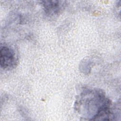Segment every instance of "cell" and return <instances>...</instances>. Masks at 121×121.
Returning a JSON list of instances; mask_svg holds the SVG:
<instances>
[{
  "label": "cell",
  "instance_id": "1",
  "mask_svg": "<svg viewBox=\"0 0 121 121\" xmlns=\"http://www.w3.org/2000/svg\"><path fill=\"white\" fill-rule=\"evenodd\" d=\"M14 51L7 45H1L0 49V64L1 68L4 69H10L17 64Z\"/></svg>",
  "mask_w": 121,
  "mask_h": 121
},
{
  "label": "cell",
  "instance_id": "2",
  "mask_svg": "<svg viewBox=\"0 0 121 121\" xmlns=\"http://www.w3.org/2000/svg\"><path fill=\"white\" fill-rule=\"evenodd\" d=\"M45 12L48 15H55L59 13L64 7L63 1L51 0L42 1Z\"/></svg>",
  "mask_w": 121,
  "mask_h": 121
}]
</instances>
